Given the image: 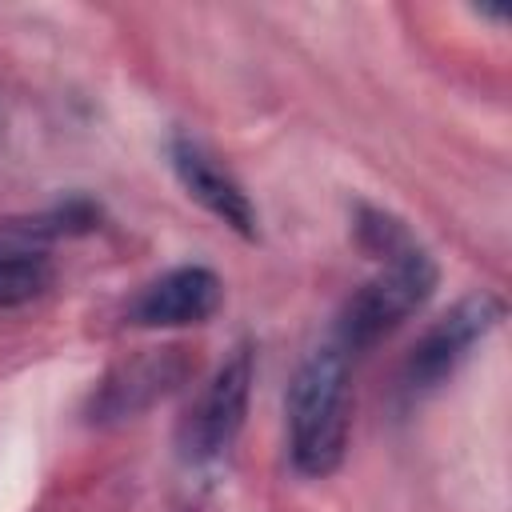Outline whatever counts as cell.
<instances>
[{"label":"cell","instance_id":"8992f818","mask_svg":"<svg viewBox=\"0 0 512 512\" xmlns=\"http://www.w3.org/2000/svg\"><path fill=\"white\" fill-rule=\"evenodd\" d=\"M168 164L176 172V180L184 184V192L204 208L212 212L224 228H232L236 236L244 240H256L260 232V216H256V204L248 200V192L240 188V180L216 164V156L196 144L192 136H172L168 140Z\"/></svg>","mask_w":512,"mask_h":512},{"label":"cell","instance_id":"ba28073f","mask_svg":"<svg viewBox=\"0 0 512 512\" xmlns=\"http://www.w3.org/2000/svg\"><path fill=\"white\" fill-rule=\"evenodd\" d=\"M48 284H52L48 256H40L32 248H8V252H0V312L4 308H20V304L44 296Z\"/></svg>","mask_w":512,"mask_h":512},{"label":"cell","instance_id":"277c9868","mask_svg":"<svg viewBox=\"0 0 512 512\" xmlns=\"http://www.w3.org/2000/svg\"><path fill=\"white\" fill-rule=\"evenodd\" d=\"M500 320H504V300L496 292H472L460 304H452L412 344L408 364H404L408 392H432V388H440Z\"/></svg>","mask_w":512,"mask_h":512},{"label":"cell","instance_id":"3957f363","mask_svg":"<svg viewBox=\"0 0 512 512\" xmlns=\"http://www.w3.org/2000/svg\"><path fill=\"white\" fill-rule=\"evenodd\" d=\"M252 376H256V356L248 344H236L232 356L196 392V400L188 404L180 432H176L180 456L188 464H212L232 448V440L240 436L244 416H248Z\"/></svg>","mask_w":512,"mask_h":512},{"label":"cell","instance_id":"5b68a950","mask_svg":"<svg viewBox=\"0 0 512 512\" xmlns=\"http://www.w3.org/2000/svg\"><path fill=\"white\" fill-rule=\"evenodd\" d=\"M224 300V284L212 268L204 264H176L148 280L132 304H128V324L136 328H192L216 316Z\"/></svg>","mask_w":512,"mask_h":512},{"label":"cell","instance_id":"52a82bcc","mask_svg":"<svg viewBox=\"0 0 512 512\" xmlns=\"http://www.w3.org/2000/svg\"><path fill=\"white\" fill-rule=\"evenodd\" d=\"M184 372H188V364H184L180 348H168V352L148 356V360H136L120 376H108L100 384V396H92V408L100 416H128V412L152 404L156 396H164Z\"/></svg>","mask_w":512,"mask_h":512},{"label":"cell","instance_id":"7a4b0ae2","mask_svg":"<svg viewBox=\"0 0 512 512\" xmlns=\"http://www.w3.org/2000/svg\"><path fill=\"white\" fill-rule=\"evenodd\" d=\"M380 260V272L372 280H364L348 304L340 308V320H336V344L356 356L372 344H380L388 332H396L412 312H420L428 304V296L436 292V260L428 256L424 244H416V236L400 240L392 252L376 256Z\"/></svg>","mask_w":512,"mask_h":512},{"label":"cell","instance_id":"9c48e42d","mask_svg":"<svg viewBox=\"0 0 512 512\" xmlns=\"http://www.w3.org/2000/svg\"><path fill=\"white\" fill-rule=\"evenodd\" d=\"M96 220H100V208H96L88 196H68L60 208H52L48 216H40L32 232L72 236V232H88V228H96Z\"/></svg>","mask_w":512,"mask_h":512},{"label":"cell","instance_id":"6da1fadb","mask_svg":"<svg viewBox=\"0 0 512 512\" xmlns=\"http://www.w3.org/2000/svg\"><path fill=\"white\" fill-rule=\"evenodd\" d=\"M352 428V364L328 340L308 352L288 384V456L308 480L332 476L348 452Z\"/></svg>","mask_w":512,"mask_h":512}]
</instances>
